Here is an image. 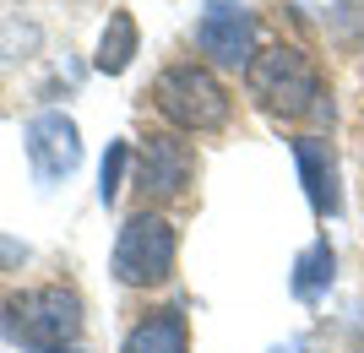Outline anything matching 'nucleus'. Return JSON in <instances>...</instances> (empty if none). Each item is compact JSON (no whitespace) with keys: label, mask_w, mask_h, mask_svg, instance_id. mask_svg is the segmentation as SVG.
<instances>
[{"label":"nucleus","mask_w":364,"mask_h":353,"mask_svg":"<svg viewBox=\"0 0 364 353\" xmlns=\"http://www.w3.org/2000/svg\"><path fill=\"white\" fill-rule=\"evenodd\" d=\"M38 353H76V348H38Z\"/></svg>","instance_id":"obj_13"},{"label":"nucleus","mask_w":364,"mask_h":353,"mask_svg":"<svg viewBox=\"0 0 364 353\" xmlns=\"http://www.w3.org/2000/svg\"><path fill=\"white\" fill-rule=\"evenodd\" d=\"M136 49H141L136 16H131V11H109V22H104V38H98V55H92V65H98L104 77H125V71H131V60H136Z\"/></svg>","instance_id":"obj_10"},{"label":"nucleus","mask_w":364,"mask_h":353,"mask_svg":"<svg viewBox=\"0 0 364 353\" xmlns=\"http://www.w3.org/2000/svg\"><path fill=\"white\" fill-rule=\"evenodd\" d=\"M0 332L16 342V348H71L82 337V299L76 288H60V283H49V288H22L11 293L6 305H0Z\"/></svg>","instance_id":"obj_4"},{"label":"nucleus","mask_w":364,"mask_h":353,"mask_svg":"<svg viewBox=\"0 0 364 353\" xmlns=\"http://www.w3.org/2000/svg\"><path fill=\"white\" fill-rule=\"evenodd\" d=\"M131 163H136V185L152 201H180L196 185V147L180 131H152Z\"/></svg>","instance_id":"obj_6"},{"label":"nucleus","mask_w":364,"mask_h":353,"mask_svg":"<svg viewBox=\"0 0 364 353\" xmlns=\"http://www.w3.org/2000/svg\"><path fill=\"white\" fill-rule=\"evenodd\" d=\"M196 49L207 55V65L223 71H245L256 60V11L245 0H207L196 16Z\"/></svg>","instance_id":"obj_5"},{"label":"nucleus","mask_w":364,"mask_h":353,"mask_svg":"<svg viewBox=\"0 0 364 353\" xmlns=\"http://www.w3.org/2000/svg\"><path fill=\"white\" fill-rule=\"evenodd\" d=\"M332 261H337L332 245H326V239H316V245L299 256V266H294V293H299V299L326 293V288H332Z\"/></svg>","instance_id":"obj_11"},{"label":"nucleus","mask_w":364,"mask_h":353,"mask_svg":"<svg viewBox=\"0 0 364 353\" xmlns=\"http://www.w3.org/2000/svg\"><path fill=\"white\" fill-rule=\"evenodd\" d=\"M28 158H33V174H38V180H65V174L82 163V131H76L71 114L44 109V114L28 125Z\"/></svg>","instance_id":"obj_7"},{"label":"nucleus","mask_w":364,"mask_h":353,"mask_svg":"<svg viewBox=\"0 0 364 353\" xmlns=\"http://www.w3.org/2000/svg\"><path fill=\"white\" fill-rule=\"evenodd\" d=\"M120 353H191V321L180 305H158L147 310L131 332H125Z\"/></svg>","instance_id":"obj_9"},{"label":"nucleus","mask_w":364,"mask_h":353,"mask_svg":"<svg viewBox=\"0 0 364 353\" xmlns=\"http://www.w3.org/2000/svg\"><path fill=\"white\" fill-rule=\"evenodd\" d=\"M294 169L304 180V196H310V212L316 217H337L343 212V185H337V158L321 136H294Z\"/></svg>","instance_id":"obj_8"},{"label":"nucleus","mask_w":364,"mask_h":353,"mask_svg":"<svg viewBox=\"0 0 364 353\" xmlns=\"http://www.w3.org/2000/svg\"><path fill=\"white\" fill-rule=\"evenodd\" d=\"M174 266H180V234H174V223L164 212H152V207L125 217L120 234H114V250H109L114 283L120 288H158V283L174 277Z\"/></svg>","instance_id":"obj_3"},{"label":"nucleus","mask_w":364,"mask_h":353,"mask_svg":"<svg viewBox=\"0 0 364 353\" xmlns=\"http://www.w3.org/2000/svg\"><path fill=\"white\" fill-rule=\"evenodd\" d=\"M245 92H250V104L261 114H272L283 125H299L310 114H321L326 77H321V65L299 44H261L256 60L245 65Z\"/></svg>","instance_id":"obj_1"},{"label":"nucleus","mask_w":364,"mask_h":353,"mask_svg":"<svg viewBox=\"0 0 364 353\" xmlns=\"http://www.w3.org/2000/svg\"><path fill=\"white\" fill-rule=\"evenodd\" d=\"M147 98H152V109H158L180 136H213V131L228 125V114H234V98H228L223 77H218L207 60L164 65V71L152 77Z\"/></svg>","instance_id":"obj_2"},{"label":"nucleus","mask_w":364,"mask_h":353,"mask_svg":"<svg viewBox=\"0 0 364 353\" xmlns=\"http://www.w3.org/2000/svg\"><path fill=\"white\" fill-rule=\"evenodd\" d=\"M131 147L125 141H109V153H104V169H98V201L104 207H114L120 201V180H125V163H131Z\"/></svg>","instance_id":"obj_12"}]
</instances>
